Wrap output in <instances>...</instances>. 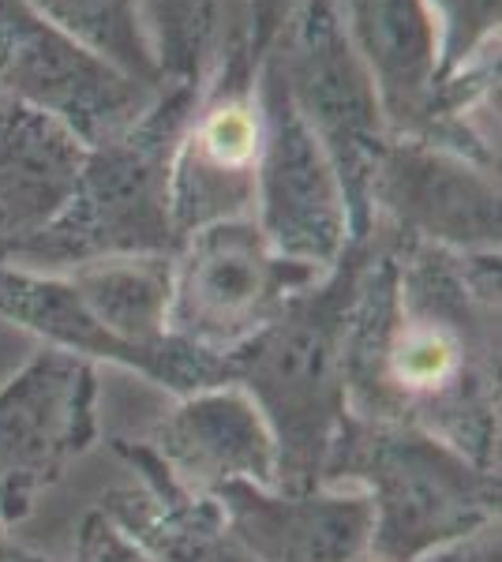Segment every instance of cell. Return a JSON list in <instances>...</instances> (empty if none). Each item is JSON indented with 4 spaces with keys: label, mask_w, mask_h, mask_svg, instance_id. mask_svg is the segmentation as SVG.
<instances>
[{
    "label": "cell",
    "mask_w": 502,
    "mask_h": 562,
    "mask_svg": "<svg viewBox=\"0 0 502 562\" xmlns=\"http://www.w3.org/2000/svg\"><path fill=\"white\" fill-rule=\"evenodd\" d=\"M217 510L252 562H364L371 543L368 498L345 484L304 492L233 484L214 495Z\"/></svg>",
    "instance_id": "cell-13"
},
{
    "label": "cell",
    "mask_w": 502,
    "mask_h": 562,
    "mask_svg": "<svg viewBox=\"0 0 502 562\" xmlns=\"http://www.w3.org/2000/svg\"><path fill=\"white\" fill-rule=\"evenodd\" d=\"M353 49L379 90L394 139H424L439 90L435 23L424 0H334Z\"/></svg>",
    "instance_id": "cell-14"
},
{
    "label": "cell",
    "mask_w": 502,
    "mask_h": 562,
    "mask_svg": "<svg viewBox=\"0 0 502 562\" xmlns=\"http://www.w3.org/2000/svg\"><path fill=\"white\" fill-rule=\"evenodd\" d=\"M499 251L371 229L345 330L349 416L450 442L499 473Z\"/></svg>",
    "instance_id": "cell-1"
},
{
    "label": "cell",
    "mask_w": 502,
    "mask_h": 562,
    "mask_svg": "<svg viewBox=\"0 0 502 562\" xmlns=\"http://www.w3.org/2000/svg\"><path fill=\"white\" fill-rule=\"evenodd\" d=\"M102 435L98 364L38 349L0 383V521L15 529Z\"/></svg>",
    "instance_id": "cell-7"
},
{
    "label": "cell",
    "mask_w": 502,
    "mask_h": 562,
    "mask_svg": "<svg viewBox=\"0 0 502 562\" xmlns=\"http://www.w3.org/2000/svg\"><path fill=\"white\" fill-rule=\"evenodd\" d=\"M0 94L53 116L83 147H94L132 128L161 87L124 76L23 0H0Z\"/></svg>",
    "instance_id": "cell-8"
},
{
    "label": "cell",
    "mask_w": 502,
    "mask_h": 562,
    "mask_svg": "<svg viewBox=\"0 0 502 562\" xmlns=\"http://www.w3.org/2000/svg\"><path fill=\"white\" fill-rule=\"evenodd\" d=\"M364 562H379V559H371V555H368V559H364Z\"/></svg>",
    "instance_id": "cell-23"
},
{
    "label": "cell",
    "mask_w": 502,
    "mask_h": 562,
    "mask_svg": "<svg viewBox=\"0 0 502 562\" xmlns=\"http://www.w3.org/2000/svg\"><path fill=\"white\" fill-rule=\"evenodd\" d=\"M196 98V87L166 83L132 128L87 147L68 203L4 267L64 274L94 259L172 256L180 248L169 199L172 154Z\"/></svg>",
    "instance_id": "cell-3"
},
{
    "label": "cell",
    "mask_w": 502,
    "mask_h": 562,
    "mask_svg": "<svg viewBox=\"0 0 502 562\" xmlns=\"http://www.w3.org/2000/svg\"><path fill=\"white\" fill-rule=\"evenodd\" d=\"M323 274L278 256L252 214L203 225L172 251L169 334L207 357L230 360Z\"/></svg>",
    "instance_id": "cell-6"
},
{
    "label": "cell",
    "mask_w": 502,
    "mask_h": 562,
    "mask_svg": "<svg viewBox=\"0 0 502 562\" xmlns=\"http://www.w3.org/2000/svg\"><path fill=\"white\" fill-rule=\"evenodd\" d=\"M297 116L331 158L353 240L371 237V180L390 143L379 90L353 49L334 0H300L263 53Z\"/></svg>",
    "instance_id": "cell-5"
},
{
    "label": "cell",
    "mask_w": 502,
    "mask_h": 562,
    "mask_svg": "<svg viewBox=\"0 0 502 562\" xmlns=\"http://www.w3.org/2000/svg\"><path fill=\"white\" fill-rule=\"evenodd\" d=\"M0 562H57V559L38 555V551L23 548V543L12 537V529H8V525L0 521Z\"/></svg>",
    "instance_id": "cell-22"
},
{
    "label": "cell",
    "mask_w": 502,
    "mask_h": 562,
    "mask_svg": "<svg viewBox=\"0 0 502 562\" xmlns=\"http://www.w3.org/2000/svg\"><path fill=\"white\" fill-rule=\"evenodd\" d=\"M323 484L356 487L368 498L379 562H416L424 551L499 518L502 480L450 442L413 428L345 413L323 465Z\"/></svg>",
    "instance_id": "cell-4"
},
{
    "label": "cell",
    "mask_w": 502,
    "mask_h": 562,
    "mask_svg": "<svg viewBox=\"0 0 502 562\" xmlns=\"http://www.w3.org/2000/svg\"><path fill=\"white\" fill-rule=\"evenodd\" d=\"M371 229L446 251H499V173L454 150L390 135L371 180Z\"/></svg>",
    "instance_id": "cell-11"
},
{
    "label": "cell",
    "mask_w": 502,
    "mask_h": 562,
    "mask_svg": "<svg viewBox=\"0 0 502 562\" xmlns=\"http://www.w3.org/2000/svg\"><path fill=\"white\" fill-rule=\"evenodd\" d=\"M263 154L259 60L236 53L199 90L172 154V222L180 240L225 217H248Z\"/></svg>",
    "instance_id": "cell-10"
},
{
    "label": "cell",
    "mask_w": 502,
    "mask_h": 562,
    "mask_svg": "<svg viewBox=\"0 0 502 562\" xmlns=\"http://www.w3.org/2000/svg\"><path fill=\"white\" fill-rule=\"evenodd\" d=\"M248 4V45L252 57L263 60V53L270 49V42L278 38L281 23L289 20V12L300 4V0H244Z\"/></svg>",
    "instance_id": "cell-21"
},
{
    "label": "cell",
    "mask_w": 502,
    "mask_h": 562,
    "mask_svg": "<svg viewBox=\"0 0 502 562\" xmlns=\"http://www.w3.org/2000/svg\"><path fill=\"white\" fill-rule=\"evenodd\" d=\"M143 20L161 83L203 90L225 60L252 53L244 0H143Z\"/></svg>",
    "instance_id": "cell-16"
},
{
    "label": "cell",
    "mask_w": 502,
    "mask_h": 562,
    "mask_svg": "<svg viewBox=\"0 0 502 562\" xmlns=\"http://www.w3.org/2000/svg\"><path fill=\"white\" fill-rule=\"evenodd\" d=\"M259 98L263 154L255 169L252 217L278 256L331 270L353 244L337 173L308 124L297 116L270 60H259Z\"/></svg>",
    "instance_id": "cell-9"
},
{
    "label": "cell",
    "mask_w": 502,
    "mask_h": 562,
    "mask_svg": "<svg viewBox=\"0 0 502 562\" xmlns=\"http://www.w3.org/2000/svg\"><path fill=\"white\" fill-rule=\"evenodd\" d=\"M71 562H161L154 551L143 548L127 529H121L102 506L87 510L76 532V555Z\"/></svg>",
    "instance_id": "cell-19"
},
{
    "label": "cell",
    "mask_w": 502,
    "mask_h": 562,
    "mask_svg": "<svg viewBox=\"0 0 502 562\" xmlns=\"http://www.w3.org/2000/svg\"><path fill=\"white\" fill-rule=\"evenodd\" d=\"M416 562H502V525L483 521L480 529L461 532V537L424 551Z\"/></svg>",
    "instance_id": "cell-20"
},
{
    "label": "cell",
    "mask_w": 502,
    "mask_h": 562,
    "mask_svg": "<svg viewBox=\"0 0 502 562\" xmlns=\"http://www.w3.org/2000/svg\"><path fill=\"white\" fill-rule=\"evenodd\" d=\"M83 154L60 121L0 94V267L60 214Z\"/></svg>",
    "instance_id": "cell-15"
},
{
    "label": "cell",
    "mask_w": 502,
    "mask_h": 562,
    "mask_svg": "<svg viewBox=\"0 0 502 562\" xmlns=\"http://www.w3.org/2000/svg\"><path fill=\"white\" fill-rule=\"evenodd\" d=\"M143 450L180 487L214 498L222 487H278V447L255 409L233 383H217L177 397V405L140 435Z\"/></svg>",
    "instance_id": "cell-12"
},
{
    "label": "cell",
    "mask_w": 502,
    "mask_h": 562,
    "mask_svg": "<svg viewBox=\"0 0 502 562\" xmlns=\"http://www.w3.org/2000/svg\"><path fill=\"white\" fill-rule=\"evenodd\" d=\"M435 23V53H439V79L454 76L465 65L499 45L502 0H424ZM435 79V83H439Z\"/></svg>",
    "instance_id": "cell-18"
},
{
    "label": "cell",
    "mask_w": 502,
    "mask_h": 562,
    "mask_svg": "<svg viewBox=\"0 0 502 562\" xmlns=\"http://www.w3.org/2000/svg\"><path fill=\"white\" fill-rule=\"evenodd\" d=\"M23 4L116 65L124 76L147 87H166L150 49L143 0H23Z\"/></svg>",
    "instance_id": "cell-17"
},
{
    "label": "cell",
    "mask_w": 502,
    "mask_h": 562,
    "mask_svg": "<svg viewBox=\"0 0 502 562\" xmlns=\"http://www.w3.org/2000/svg\"><path fill=\"white\" fill-rule=\"evenodd\" d=\"M368 259V237L353 240L337 267L281 307L274 323L225 360V383L263 413L278 447V487L323 484V465L345 413V330Z\"/></svg>",
    "instance_id": "cell-2"
}]
</instances>
